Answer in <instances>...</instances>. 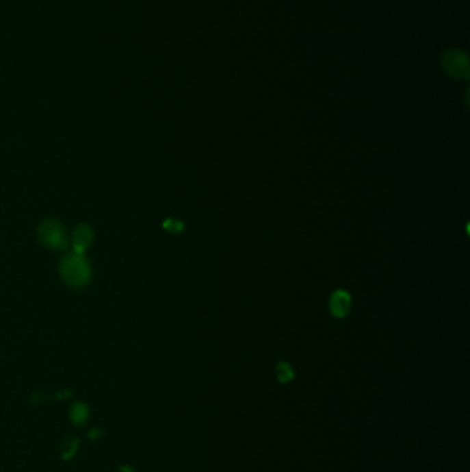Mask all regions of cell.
<instances>
[{"label": "cell", "instance_id": "cell-1", "mask_svg": "<svg viewBox=\"0 0 470 472\" xmlns=\"http://www.w3.org/2000/svg\"><path fill=\"white\" fill-rule=\"evenodd\" d=\"M60 273L66 285L80 289L91 279V268L84 254L70 253L60 262Z\"/></svg>", "mask_w": 470, "mask_h": 472}, {"label": "cell", "instance_id": "cell-2", "mask_svg": "<svg viewBox=\"0 0 470 472\" xmlns=\"http://www.w3.org/2000/svg\"><path fill=\"white\" fill-rule=\"evenodd\" d=\"M443 69L447 75L458 80H467L470 75V61L466 51L460 49H451L443 54Z\"/></svg>", "mask_w": 470, "mask_h": 472}, {"label": "cell", "instance_id": "cell-3", "mask_svg": "<svg viewBox=\"0 0 470 472\" xmlns=\"http://www.w3.org/2000/svg\"><path fill=\"white\" fill-rule=\"evenodd\" d=\"M39 240L43 246L55 250H64L68 247V236L65 227L58 220H46L38 229Z\"/></svg>", "mask_w": 470, "mask_h": 472}, {"label": "cell", "instance_id": "cell-4", "mask_svg": "<svg viewBox=\"0 0 470 472\" xmlns=\"http://www.w3.org/2000/svg\"><path fill=\"white\" fill-rule=\"evenodd\" d=\"M94 240V232L92 229L86 225V224H80L77 225L73 232H72V247H73V253L77 254H84V251L91 246Z\"/></svg>", "mask_w": 470, "mask_h": 472}, {"label": "cell", "instance_id": "cell-5", "mask_svg": "<svg viewBox=\"0 0 470 472\" xmlns=\"http://www.w3.org/2000/svg\"><path fill=\"white\" fill-rule=\"evenodd\" d=\"M350 306H352V297L345 290L334 292V295L330 299V311L335 318H339V319L345 318L350 311Z\"/></svg>", "mask_w": 470, "mask_h": 472}, {"label": "cell", "instance_id": "cell-6", "mask_svg": "<svg viewBox=\"0 0 470 472\" xmlns=\"http://www.w3.org/2000/svg\"><path fill=\"white\" fill-rule=\"evenodd\" d=\"M88 414H90V410L87 408V405L84 403H75L69 412V416H70V420L75 425H84L88 420Z\"/></svg>", "mask_w": 470, "mask_h": 472}, {"label": "cell", "instance_id": "cell-7", "mask_svg": "<svg viewBox=\"0 0 470 472\" xmlns=\"http://www.w3.org/2000/svg\"><path fill=\"white\" fill-rule=\"evenodd\" d=\"M276 374H277V379L280 383H290L294 377H296V373L293 370V367L287 363V362H280L276 367Z\"/></svg>", "mask_w": 470, "mask_h": 472}, {"label": "cell", "instance_id": "cell-8", "mask_svg": "<svg viewBox=\"0 0 470 472\" xmlns=\"http://www.w3.org/2000/svg\"><path fill=\"white\" fill-rule=\"evenodd\" d=\"M79 447V439L72 438V439H65L61 445V454L64 457V460H69L72 458Z\"/></svg>", "mask_w": 470, "mask_h": 472}, {"label": "cell", "instance_id": "cell-9", "mask_svg": "<svg viewBox=\"0 0 470 472\" xmlns=\"http://www.w3.org/2000/svg\"><path fill=\"white\" fill-rule=\"evenodd\" d=\"M163 228H164L166 231L171 232V234H179V232L183 231L185 225H183V223L179 221V220L168 219V220H166V221L163 223Z\"/></svg>", "mask_w": 470, "mask_h": 472}, {"label": "cell", "instance_id": "cell-10", "mask_svg": "<svg viewBox=\"0 0 470 472\" xmlns=\"http://www.w3.org/2000/svg\"><path fill=\"white\" fill-rule=\"evenodd\" d=\"M99 435H101V434H100L97 430H92V431L88 434V436H90V438H92V439H96Z\"/></svg>", "mask_w": 470, "mask_h": 472}, {"label": "cell", "instance_id": "cell-11", "mask_svg": "<svg viewBox=\"0 0 470 472\" xmlns=\"http://www.w3.org/2000/svg\"><path fill=\"white\" fill-rule=\"evenodd\" d=\"M120 472H134V469L131 467H127V465H123L120 468Z\"/></svg>", "mask_w": 470, "mask_h": 472}]
</instances>
